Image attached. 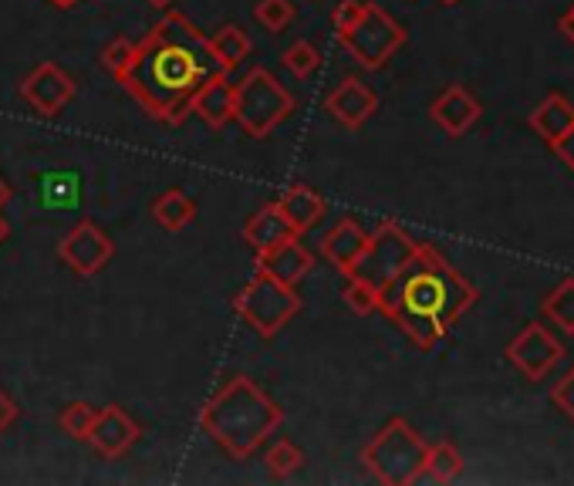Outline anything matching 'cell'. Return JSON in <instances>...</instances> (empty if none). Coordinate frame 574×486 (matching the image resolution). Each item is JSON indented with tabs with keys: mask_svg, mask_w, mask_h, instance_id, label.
I'll use <instances>...</instances> for the list:
<instances>
[{
	"mask_svg": "<svg viewBox=\"0 0 574 486\" xmlns=\"http://www.w3.org/2000/svg\"><path fill=\"white\" fill-rule=\"evenodd\" d=\"M220 71L210 38L179 11H166L136 44L132 65L119 85L162 126H179L194 112L197 88Z\"/></svg>",
	"mask_w": 574,
	"mask_h": 486,
	"instance_id": "cell-1",
	"label": "cell"
},
{
	"mask_svg": "<svg viewBox=\"0 0 574 486\" xmlns=\"http://www.w3.org/2000/svg\"><path fill=\"white\" fill-rule=\"evenodd\" d=\"M473 301L476 287L429 244H416L413 260L378 290V311L423 351H433Z\"/></svg>",
	"mask_w": 574,
	"mask_h": 486,
	"instance_id": "cell-2",
	"label": "cell"
},
{
	"mask_svg": "<svg viewBox=\"0 0 574 486\" xmlns=\"http://www.w3.org/2000/svg\"><path fill=\"white\" fill-rule=\"evenodd\" d=\"M280 423L284 409L247 375L220 385L200 409V429L234 459L254 456Z\"/></svg>",
	"mask_w": 574,
	"mask_h": 486,
	"instance_id": "cell-3",
	"label": "cell"
},
{
	"mask_svg": "<svg viewBox=\"0 0 574 486\" xmlns=\"http://www.w3.org/2000/svg\"><path fill=\"white\" fill-rule=\"evenodd\" d=\"M331 24L338 44L368 71H378L409 38L406 28L372 0H342L331 14Z\"/></svg>",
	"mask_w": 574,
	"mask_h": 486,
	"instance_id": "cell-4",
	"label": "cell"
},
{
	"mask_svg": "<svg viewBox=\"0 0 574 486\" xmlns=\"http://www.w3.org/2000/svg\"><path fill=\"white\" fill-rule=\"evenodd\" d=\"M365 469L386 486H409L423 479L426 469V439L403 419H389L362 449Z\"/></svg>",
	"mask_w": 574,
	"mask_h": 486,
	"instance_id": "cell-5",
	"label": "cell"
},
{
	"mask_svg": "<svg viewBox=\"0 0 574 486\" xmlns=\"http://www.w3.org/2000/svg\"><path fill=\"white\" fill-rule=\"evenodd\" d=\"M291 112L295 95L264 65L250 68L247 78L234 85V122H240L250 139H267L280 122L291 119Z\"/></svg>",
	"mask_w": 574,
	"mask_h": 486,
	"instance_id": "cell-6",
	"label": "cell"
},
{
	"mask_svg": "<svg viewBox=\"0 0 574 486\" xmlns=\"http://www.w3.org/2000/svg\"><path fill=\"white\" fill-rule=\"evenodd\" d=\"M234 311L260 338H274L280 328H287V321L301 311V298H298L295 287L267 277L264 270H254L247 287L234 298Z\"/></svg>",
	"mask_w": 574,
	"mask_h": 486,
	"instance_id": "cell-7",
	"label": "cell"
},
{
	"mask_svg": "<svg viewBox=\"0 0 574 486\" xmlns=\"http://www.w3.org/2000/svg\"><path fill=\"white\" fill-rule=\"evenodd\" d=\"M413 254H416V240L403 227L386 220V224H378L375 234H368V247L355 267V277H365L368 284H375L382 290L413 260Z\"/></svg>",
	"mask_w": 574,
	"mask_h": 486,
	"instance_id": "cell-8",
	"label": "cell"
},
{
	"mask_svg": "<svg viewBox=\"0 0 574 486\" xmlns=\"http://www.w3.org/2000/svg\"><path fill=\"white\" fill-rule=\"evenodd\" d=\"M58 257L78 274V277H91V274H99L112 257H116V244L95 227L91 220H81L75 224L65 240L58 244Z\"/></svg>",
	"mask_w": 574,
	"mask_h": 486,
	"instance_id": "cell-9",
	"label": "cell"
},
{
	"mask_svg": "<svg viewBox=\"0 0 574 486\" xmlns=\"http://www.w3.org/2000/svg\"><path fill=\"white\" fill-rule=\"evenodd\" d=\"M21 99L44 119L58 116L71 99H75V78L55 65V61H41L24 81H21Z\"/></svg>",
	"mask_w": 574,
	"mask_h": 486,
	"instance_id": "cell-10",
	"label": "cell"
},
{
	"mask_svg": "<svg viewBox=\"0 0 574 486\" xmlns=\"http://www.w3.org/2000/svg\"><path fill=\"white\" fill-rule=\"evenodd\" d=\"M507 355H511V361H514L531 381H541V378L561 361L564 348H561V341H557L547 328L527 325V328L511 341Z\"/></svg>",
	"mask_w": 574,
	"mask_h": 486,
	"instance_id": "cell-11",
	"label": "cell"
},
{
	"mask_svg": "<svg viewBox=\"0 0 574 486\" xmlns=\"http://www.w3.org/2000/svg\"><path fill=\"white\" fill-rule=\"evenodd\" d=\"M139 436H142L139 423L122 406H106L95 413V423H91L85 443H91L106 459H122L139 443Z\"/></svg>",
	"mask_w": 574,
	"mask_h": 486,
	"instance_id": "cell-12",
	"label": "cell"
},
{
	"mask_svg": "<svg viewBox=\"0 0 574 486\" xmlns=\"http://www.w3.org/2000/svg\"><path fill=\"white\" fill-rule=\"evenodd\" d=\"M325 109L345 129H362L378 112V95L362 78H345L325 99Z\"/></svg>",
	"mask_w": 574,
	"mask_h": 486,
	"instance_id": "cell-13",
	"label": "cell"
},
{
	"mask_svg": "<svg viewBox=\"0 0 574 486\" xmlns=\"http://www.w3.org/2000/svg\"><path fill=\"white\" fill-rule=\"evenodd\" d=\"M311 267H315V254L301 244V237H287L284 244L257 254V264H254V270H264L267 277H274L287 287L301 284L311 274Z\"/></svg>",
	"mask_w": 574,
	"mask_h": 486,
	"instance_id": "cell-14",
	"label": "cell"
},
{
	"mask_svg": "<svg viewBox=\"0 0 574 486\" xmlns=\"http://www.w3.org/2000/svg\"><path fill=\"white\" fill-rule=\"evenodd\" d=\"M429 116L446 136H466L476 122H481L484 109L463 85H449L439 99L429 106Z\"/></svg>",
	"mask_w": 574,
	"mask_h": 486,
	"instance_id": "cell-15",
	"label": "cell"
},
{
	"mask_svg": "<svg viewBox=\"0 0 574 486\" xmlns=\"http://www.w3.org/2000/svg\"><path fill=\"white\" fill-rule=\"evenodd\" d=\"M365 247H368V234H365L362 224L352 220V217L338 220V224L321 237V254H325V260H328L342 277H352V274H355V267H358Z\"/></svg>",
	"mask_w": 574,
	"mask_h": 486,
	"instance_id": "cell-16",
	"label": "cell"
},
{
	"mask_svg": "<svg viewBox=\"0 0 574 486\" xmlns=\"http://www.w3.org/2000/svg\"><path fill=\"white\" fill-rule=\"evenodd\" d=\"M194 112L210 126L224 129L234 122V81L227 71H214L194 95Z\"/></svg>",
	"mask_w": 574,
	"mask_h": 486,
	"instance_id": "cell-17",
	"label": "cell"
},
{
	"mask_svg": "<svg viewBox=\"0 0 574 486\" xmlns=\"http://www.w3.org/2000/svg\"><path fill=\"white\" fill-rule=\"evenodd\" d=\"M277 207H280V214H284V220L295 227V234L301 237V234H308L321 217H325V200H321V192H315L311 186H305V182H295V186H287L280 197L274 200Z\"/></svg>",
	"mask_w": 574,
	"mask_h": 486,
	"instance_id": "cell-18",
	"label": "cell"
},
{
	"mask_svg": "<svg viewBox=\"0 0 574 486\" xmlns=\"http://www.w3.org/2000/svg\"><path fill=\"white\" fill-rule=\"evenodd\" d=\"M287 237H298V234H295L291 224L284 220V214H280L277 204L260 207V210L247 220V227H244V240H247L257 254H264V250L284 244Z\"/></svg>",
	"mask_w": 574,
	"mask_h": 486,
	"instance_id": "cell-19",
	"label": "cell"
},
{
	"mask_svg": "<svg viewBox=\"0 0 574 486\" xmlns=\"http://www.w3.org/2000/svg\"><path fill=\"white\" fill-rule=\"evenodd\" d=\"M571 126H574V106L564 99V95H547V99L537 106V112L531 116V129L547 146H554L557 139H564Z\"/></svg>",
	"mask_w": 574,
	"mask_h": 486,
	"instance_id": "cell-20",
	"label": "cell"
},
{
	"mask_svg": "<svg viewBox=\"0 0 574 486\" xmlns=\"http://www.w3.org/2000/svg\"><path fill=\"white\" fill-rule=\"evenodd\" d=\"M152 220L166 230V234H179L189 224L197 220V204L186 197L182 189H166L152 200Z\"/></svg>",
	"mask_w": 574,
	"mask_h": 486,
	"instance_id": "cell-21",
	"label": "cell"
},
{
	"mask_svg": "<svg viewBox=\"0 0 574 486\" xmlns=\"http://www.w3.org/2000/svg\"><path fill=\"white\" fill-rule=\"evenodd\" d=\"M210 51H214V58H217V65H220V71H237L244 61H247V54L254 51V41H250V34L244 31V28H237V24H224L214 38H210Z\"/></svg>",
	"mask_w": 574,
	"mask_h": 486,
	"instance_id": "cell-22",
	"label": "cell"
},
{
	"mask_svg": "<svg viewBox=\"0 0 574 486\" xmlns=\"http://www.w3.org/2000/svg\"><path fill=\"white\" fill-rule=\"evenodd\" d=\"M429 479L436 483H449L463 473V456L453 443H436V446H426V469H423Z\"/></svg>",
	"mask_w": 574,
	"mask_h": 486,
	"instance_id": "cell-23",
	"label": "cell"
},
{
	"mask_svg": "<svg viewBox=\"0 0 574 486\" xmlns=\"http://www.w3.org/2000/svg\"><path fill=\"white\" fill-rule=\"evenodd\" d=\"M544 315L567 335H574V277H567L544 301Z\"/></svg>",
	"mask_w": 574,
	"mask_h": 486,
	"instance_id": "cell-24",
	"label": "cell"
},
{
	"mask_svg": "<svg viewBox=\"0 0 574 486\" xmlns=\"http://www.w3.org/2000/svg\"><path fill=\"white\" fill-rule=\"evenodd\" d=\"M305 466V453L291 443V439H280L267 449V473L274 479H287L295 469Z\"/></svg>",
	"mask_w": 574,
	"mask_h": 486,
	"instance_id": "cell-25",
	"label": "cell"
},
{
	"mask_svg": "<svg viewBox=\"0 0 574 486\" xmlns=\"http://www.w3.org/2000/svg\"><path fill=\"white\" fill-rule=\"evenodd\" d=\"M280 61H284V68L291 71L295 78H311L321 68V51L311 41H295L291 48L280 54Z\"/></svg>",
	"mask_w": 574,
	"mask_h": 486,
	"instance_id": "cell-26",
	"label": "cell"
},
{
	"mask_svg": "<svg viewBox=\"0 0 574 486\" xmlns=\"http://www.w3.org/2000/svg\"><path fill=\"white\" fill-rule=\"evenodd\" d=\"M348 284H345V290H342V301L355 311V315H372V311H378V287L375 284H368L365 277H345Z\"/></svg>",
	"mask_w": 574,
	"mask_h": 486,
	"instance_id": "cell-27",
	"label": "cell"
},
{
	"mask_svg": "<svg viewBox=\"0 0 574 486\" xmlns=\"http://www.w3.org/2000/svg\"><path fill=\"white\" fill-rule=\"evenodd\" d=\"M254 18L270 31V34H280L287 24L295 21V4L291 0H260L254 8Z\"/></svg>",
	"mask_w": 574,
	"mask_h": 486,
	"instance_id": "cell-28",
	"label": "cell"
},
{
	"mask_svg": "<svg viewBox=\"0 0 574 486\" xmlns=\"http://www.w3.org/2000/svg\"><path fill=\"white\" fill-rule=\"evenodd\" d=\"M95 413H99V409H91L88 403H71V406L61 409L58 423H61V429H65L71 439H88V429H91V423H95Z\"/></svg>",
	"mask_w": 574,
	"mask_h": 486,
	"instance_id": "cell-29",
	"label": "cell"
},
{
	"mask_svg": "<svg viewBox=\"0 0 574 486\" xmlns=\"http://www.w3.org/2000/svg\"><path fill=\"white\" fill-rule=\"evenodd\" d=\"M132 54H136V44H132L129 38H116V41L102 51V65H106V71H109L116 81H122L126 71H129V65H132Z\"/></svg>",
	"mask_w": 574,
	"mask_h": 486,
	"instance_id": "cell-30",
	"label": "cell"
},
{
	"mask_svg": "<svg viewBox=\"0 0 574 486\" xmlns=\"http://www.w3.org/2000/svg\"><path fill=\"white\" fill-rule=\"evenodd\" d=\"M554 403H557V406L574 419V368L564 375V381H557V385H554Z\"/></svg>",
	"mask_w": 574,
	"mask_h": 486,
	"instance_id": "cell-31",
	"label": "cell"
},
{
	"mask_svg": "<svg viewBox=\"0 0 574 486\" xmlns=\"http://www.w3.org/2000/svg\"><path fill=\"white\" fill-rule=\"evenodd\" d=\"M18 416H21V409H18V403L4 393V388H0V433L4 429H11L14 423H18Z\"/></svg>",
	"mask_w": 574,
	"mask_h": 486,
	"instance_id": "cell-32",
	"label": "cell"
},
{
	"mask_svg": "<svg viewBox=\"0 0 574 486\" xmlns=\"http://www.w3.org/2000/svg\"><path fill=\"white\" fill-rule=\"evenodd\" d=\"M551 149H554V152H557V159H564V162L571 166V172H574V126H571V129H567V136H564V139H557Z\"/></svg>",
	"mask_w": 574,
	"mask_h": 486,
	"instance_id": "cell-33",
	"label": "cell"
},
{
	"mask_svg": "<svg viewBox=\"0 0 574 486\" xmlns=\"http://www.w3.org/2000/svg\"><path fill=\"white\" fill-rule=\"evenodd\" d=\"M11 197H14V192H11V186H8L4 179H0V210H4V207L11 204Z\"/></svg>",
	"mask_w": 574,
	"mask_h": 486,
	"instance_id": "cell-34",
	"label": "cell"
},
{
	"mask_svg": "<svg viewBox=\"0 0 574 486\" xmlns=\"http://www.w3.org/2000/svg\"><path fill=\"white\" fill-rule=\"evenodd\" d=\"M561 31H564V34H567V38H571V41H574V21H571V18H567V14H564V18H561Z\"/></svg>",
	"mask_w": 574,
	"mask_h": 486,
	"instance_id": "cell-35",
	"label": "cell"
},
{
	"mask_svg": "<svg viewBox=\"0 0 574 486\" xmlns=\"http://www.w3.org/2000/svg\"><path fill=\"white\" fill-rule=\"evenodd\" d=\"M11 237V224L4 220V214H0V244H4Z\"/></svg>",
	"mask_w": 574,
	"mask_h": 486,
	"instance_id": "cell-36",
	"label": "cell"
},
{
	"mask_svg": "<svg viewBox=\"0 0 574 486\" xmlns=\"http://www.w3.org/2000/svg\"><path fill=\"white\" fill-rule=\"evenodd\" d=\"M146 4H149V8H156V11H166V8L172 4V0H146Z\"/></svg>",
	"mask_w": 574,
	"mask_h": 486,
	"instance_id": "cell-37",
	"label": "cell"
},
{
	"mask_svg": "<svg viewBox=\"0 0 574 486\" xmlns=\"http://www.w3.org/2000/svg\"><path fill=\"white\" fill-rule=\"evenodd\" d=\"M51 4H55V8H61V11H68V8H75V4H78V0H51Z\"/></svg>",
	"mask_w": 574,
	"mask_h": 486,
	"instance_id": "cell-38",
	"label": "cell"
},
{
	"mask_svg": "<svg viewBox=\"0 0 574 486\" xmlns=\"http://www.w3.org/2000/svg\"><path fill=\"white\" fill-rule=\"evenodd\" d=\"M439 4H449L453 8V4H459V0H439Z\"/></svg>",
	"mask_w": 574,
	"mask_h": 486,
	"instance_id": "cell-39",
	"label": "cell"
},
{
	"mask_svg": "<svg viewBox=\"0 0 574 486\" xmlns=\"http://www.w3.org/2000/svg\"><path fill=\"white\" fill-rule=\"evenodd\" d=\"M567 18H571V21H574V8H571V11H567Z\"/></svg>",
	"mask_w": 574,
	"mask_h": 486,
	"instance_id": "cell-40",
	"label": "cell"
}]
</instances>
